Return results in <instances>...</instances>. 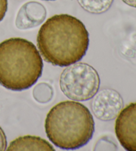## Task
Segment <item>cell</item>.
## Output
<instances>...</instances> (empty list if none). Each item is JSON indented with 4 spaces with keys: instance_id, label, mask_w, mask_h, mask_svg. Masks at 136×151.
Here are the masks:
<instances>
[{
    "instance_id": "2",
    "label": "cell",
    "mask_w": 136,
    "mask_h": 151,
    "mask_svg": "<svg viewBox=\"0 0 136 151\" xmlns=\"http://www.w3.org/2000/svg\"><path fill=\"white\" fill-rule=\"evenodd\" d=\"M44 128L48 139L56 147L63 150H76L92 139L95 123L86 106L66 101L57 104L49 111Z\"/></svg>"
},
{
    "instance_id": "3",
    "label": "cell",
    "mask_w": 136,
    "mask_h": 151,
    "mask_svg": "<svg viewBox=\"0 0 136 151\" xmlns=\"http://www.w3.org/2000/svg\"><path fill=\"white\" fill-rule=\"evenodd\" d=\"M43 68L41 55L31 41L14 37L0 43V85L7 89H28L40 78Z\"/></svg>"
},
{
    "instance_id": "9",
    "label": "cell",
    "mask_w": 136,
    "mask_h": 151,
    "mask_svg": "<svg viewBox=\"0 0 136 151\" xmlns=\"http://www.w3.org/2000/svg\"><path fill=\"white\" fill-rule=\"evenodd\" d=\"M82 8L90 14H102L110 8L114 0H77Z\"/></svg>"
},
{
    "instance_id": "7",
    "label": "cell",
    "mask_w": 136,
    "mask_h": 151,
    "mask_svg": "<svg viewBox=\"0 0 136 151\" xmlns=\"http://www.w3.org/2000/svg\"><path fill=\"white\" fill-rule=\"evenodd\" d=\"M46 9L38 2H28L19 10L16 19V26L21 29L36 27L43 22Z\"/></svg>"
},
{
    "instance_id": "10",
    "label": "cell",
    "mask_w": 136,
    "mask_h": 151,
    "mask_svg": "<svg viewBox=\"0 0 136 151\" xmlns=\"http://www.w3.org/2000/svg\"><path fill=\"white\" fill-rule=\"evenodd\" d=\"M48 85H49L46 84V83H40V84L37 86L33 91V96L35 99H37L41 94H44L46 102L50 101L51 97L53 96V90H49L45 93L44 92V90L48 87Z\"/></svg>"
},
{
    "instance_id": "1",
    "label": "cell",
    "mask_w": 136,
    "mask_h": 151,
    "mask_svg": "<svg viewBox=\"0 0 136 151\" xmlns=\"http://www.w3.org/2000/svg\"><path fill=\"white\" fill-rule=\"evenodd\" d=\"M37 47L44 61L66 67L80 61L86 53L89 33L84 23L68 14L54 15L38 32Z\"/></svg>"
},
{
    "instance_id": "4",
    "label": "cell",
    "mask_w": 136,
    "mask_h": 151,
    "mask_svg": "<svg viewBox=\"0 0 136 151\" xmlns=\"http://www.w3.org/2000/svg\"><path fill=\"white\" fill-rule=\"evenodd\" d=\"M59 83L67 97L73 101H86L98 92L100 79L93 67L86 63H75L63 70Z\"/></svg>"
},
{
    "instance_id": "12",
    "label": "cell",
    "mask_w": 136,
    "mask_h": 151,
    "mask_svg": "<svg viewBox=\"0 0 136 151\" xmlns=\"http://www.w3.org/2000/svg\"><path fill=\"white\" fill-rule=\"evenodd\" d=\"M7 0H0V22L6 15L7 10Z\"/></svg>"
},
{
    "instance_id": "11",
    "label": "cell",
    "mask_w": 136,
    "mask_h": 151,
    "mask_svg": "<svg viewBox=\"0 0 136 151\" xmlns=\"http://www.w3.org/2000/svg\"><path fill=\"white\" fill-rule=\"evenodd\" d=\"M7 149V139L4 130L0 127V151Z\"/></svg>"
},
{
    "instance_id": "5",
    "label": "cell",
    "mask_w": 136,
    "mask_h": 151,
    "mask_svg": "<svg viewBox=\"0 0 136 151\" xmlns=\"http://www.w3.org/2000/svg\"><path fill=\"white\" fill-rule=\"evenodd\" d=\"M124 106L121 95L113 88H103L95 95L91 102L94 116L102 121H110L116 118Z\"/></svg>"
},
{
    "instance_id": "13",
    "label": "cell",
    "mask_w": 136,
    "mask_h": 151,
    "mask_svg": "<svg viewBox=\"0 0 136 151\" xmlns=\"http://www.w3.org/2000/svg\"><path fill=\"white\" fill-rule=\"evenodd\" d=\"M122 1L127 6L136 8V0H122Z\"/></svg>"
},
{
    "instance_id": "6",
    "label": "cell",
    "mask_w": 136,
    "mask_h": 151,
    "mask_svg": "<svg viewBox=\"0 0 136 151\" xmlns=\"http://www.w3.org/2000/svg\"><path fill=\"white\" fill-rule=\"evenodd\" d=\"M115 132L125 150L136 151V102L120 111L115 123Z\"/></svg>"
},
{
    "instance_id": "14",
    "label": "cell",
    "mask_w": 136,
    "mask_h": 151,
    "mask_svg": "<svg viewBox=\"0 0 136 151\" xmlns=\"http://www.w3.org/2000/svg\"><path fill=\"white\" fill-rule=\"evenodd\" d=\"M44 1H54V0H44Z\"/></svg>"
},
{
    "instance_id": "8",
    "label": "cell",
    "mask_w": 136,
    "mask_h": 151,
    "mask_svg": "<svg viewBox=\"0 0 136 151\" xmlns=\"http://www.w3.org/2000/svg\"><path fill=\"white\" fill-rule=\"evenodd\" d=\"M8 151L17 150H45L54 151V147L45 139L35 136H23L17 138L11 142Z\"/></svg>"
}]
</instances>
